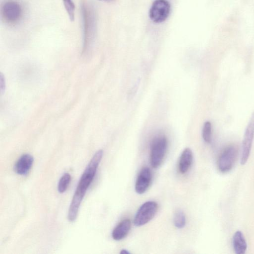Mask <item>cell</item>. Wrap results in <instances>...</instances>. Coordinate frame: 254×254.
Instances as JSON below:
<instances>
[{
  "instance_id": "7",
  "label": "cell",
  "mask_w": 254,
  "mask_h": 254,
  "mask_svg": "<svg viewBox=\"0 0 254 254\" xmlns=\"http://www.w3.org/2000/svg\"><path fill=\"white\" fill-rule=\"evenodd\" d=\"M254 138V113L246 127L242 145L240 158L241 165H245L249 157Z\"/></svg>"
},
{
  "instance_id": "3",
  "label": "cell",
  "mask_w": 254,
  "mask_h": 254,
  "mask_svg": "<svg viewBox=\"0 0 254 254\" xmlns=\"http://www.w3.org/2000/svg\"><path fill=\"white\" fill-rule=\"evenodd\" d=\"M23 8L16 0H6L1 5L0 14L4 22L15 25L21 20L23 16Z\"/></svg>"
},
{
  "instance_id": "8",
  "label": "cell",
  "mask_w": 254,
  "mask_h": 254,
  "mask_svg": "<svg viewBox=\"0 0 254 254\" xmlns=\"http://www.w3.org/2000/svg\"><path fill=\"white\" fill-rule=\"evenodd\" d=\"M170 4L166 0H155L149 10V17L155 23H161L168 17Z\"/></svg>"
},
{
  "instance_id": "1",
  "label": "cell",
  "mask_w": 254,
  "mask_h": 254,
  "mask_svg": "<svg viewBox=\"0 0 254 254\" xmlns=\"http://www.w3.org/2000/svg\"><path fill=\"white\" fill-rule=\"evenodd\" d=\"M103 154L101 149L95 153L80 178L68 209L67 217L70 222L74 221L77 217L81 203L94 179Z\"/></svg>"
},
{
  "instance_id": "13",
  "label": "cell",
  "mask_w": 254,
  "mask_h": 254,
  "mask_svg": "<svg viewBox=\"0 0 254 254\" xmlns=\"http://www.w3.org/2000/svg\"><path fill=\"white\" fill-rule=\"evenodd\" d=\"M233 246L234 251L237 254H245L247 248L246 240L240 231H237L233 237Z\"/></svg>"
},
{
  "instance_id": "11",
  "label": "cell",
  "mask_w": 254,
  "mask_h": 254,
  "mask_svg": "<svg viewBox=\"0 0 254 254\" xmlns=\"http://www.w3.org/2000/svg\"><path fill=\"white\" fill-rule=\"evenodd\" d=\"M131 222L126 219L120 222L113 229L112 236L114 240L120 241L125 238L129 232Z\"/></svg>"
},
{
  "instance_id": "10",
  "label": "cell",
  "mask_w": 254,
  "mask_h": 254,
  "mask_svg": "<svg viewBox=\"0 0 254 254\" xmlns=\"http://www.w3.org/2000/svg\"><path fill=\"white\" fill-rule=\"evenodd\" d=\"M33 161L32 156L29 154H23L15 163L14 171L20 175H27L32 166Z\"/></svg>"
},
{
  "instance_id": "20",
  "label": "cell",
  "mask_w": 254,
  "mask_h": 254,
  "mask_svg": "<svg viewBox=\"0 0 254 254\" xmlns=\"http://www.w3.org/2000/svg\"><path fill=\"white\" fill-rule=\"evenodd\" d=\"M100 0V1H112L114 0Z\"/></svg>"
},
{
  "instance_id": "6",
  "label": "cell",
  "mask_w": 254,
  "mask_h": 254,
  "mask_svg": "<svg viewBox=\"0 0 254 254\" xmlns=\"http://www.w3.org/2000/svg\"><path fill=\"white\" fill-rule=\"evenodd\" d=\"M158 204L154 201H148L142 204L138 209L134 219L136 226H143L149 222L155 215Z\"/></svg>"
},
{
  "instance_id": "9",
  "label": "cell",
  "mask_w": 254,
  "mask_h": 254,
  "mask_svg": "<svg viewBox=\"0 0 254 254\" xmlns=\"http://www.w3.org/2000/svg\"><path fill=\"white\" fill-rule=\"evenodd\" d=\"M152 180V173L148 167L143 168L140 171L135 184V191L138 194L144 193L148 189Z\"/></svg>"
},
{
  "instance_id": "14",
  "label": "cell",
  "mask_w": 254,
  "mask_h": 254,
  "mask_svg": "<svg viewBox=\"0 0 254 254\" xmlns=\"http://www.w3.org/2000/svg\"><path fill=\"white\" fill-rule=\"evenodd\" d=\"M71 180V176L68 173H64L60 178L58 185V190L60 193H64L67 189Z\"/></svg>"
},
{
  "instance_id": "5",
  "label": "cell",
  "mask_w": 254,
  "mask_h": 254,
  "mask_svg": "<svg viewBox=\"0 0 254 254\" xmlns=\"http://www.w3.org/2000/svg\"><path fill=\"white\" fill-rule=\"evenodd\" d=\"M238 156L237 147L234 145L226 147L220 154L217 167L220 172L226 173L233 168Z\"/></svg>"
},
{
  "instance_id": "18",
  "label": "cell",
  "mask_w": 254,
  "mask_h": 254,
  "mask_svg": "<svg viewBox=\"0 0 254 254\" xmlns=\"http://www.w3.org/2000/svg\"><path fill=\"white\" fill-rule=\"evenodd\" d=\"M0 92L2 93V91L4 90L5 88V80L4 78L1 73L0 74Z\"/></svg>"
},
{
  "instance_id": "19",
  "label": "cell",
  "mask_w": 254,
  "mask_h": 254,
  "mask_svg": "<svg viewBox=\"0 0 254 254\" xmlns=\"http://www.w3.org/2000/svg\"><path fill=\"white\" fill-rule=\"evenodd\" d=\"M120 254H129L130 253L128 251H127V250L123 249L121 251Z\"/></svg>"
},
{
  "instance_id": "17",
  "label": "cell",
  "mask_w": 254,
  "mask_h": 254,
  "mask_svg": "<svg viewBox=\"0 0 254 254\" xmlns=\"http://www.w3.org/2000/svg\"><path fill=\"white\" fill-rule=\"evenodd\" d=\"M211 124L209 121L205 122L203 125L202 131V135L203 140L207 143H209L211 139Z\"/></svg>"
},
{
  "instance_id": "15",
  "label": "cell",
  "mask_w": 254,
  "mask_h": 254,
  "mask_svg": "<svg viewBox=\"0 0 254 254\" xmlns=\"http://www.w3.org/2000/svg\"><path fill=\"white\" fill-rule=\"evenodd\" d=\"M175 226L179 229L184 228L186 225V220L184 213L182 210L176 211L174 217Z\"/></svg>"
},
{
  "instance_id": "16",
  "label": "cell",
  "mask_w": 254,
  "mask_h": 254,
  "mask_svg": "<svg viewBox=\"0 0 254 254\" xmlns=\"http://www.w3.org/2000/svg\"><path fill=\"white\" fill-rule=\"evenodd\" d=\"M64 8L71 21L74 19L75 5L72 0H62Z\"/></svg>"
},
{
  "instance_id": "4",
  "label": "cell",
  "mask_w": 254,
  "mask_h": 254,
  "mask_svg": "<svg viewBox=\"0 0 254 254\" xmlns=\"http://www.w3.org/2000/svg\"><path fill=\"white\" fill-rule=\"evenodd\" d=\"M167 139L164 136H158L153 139L151 144L150 162L154 168L162 163L167 148Z\"/></svg>"
},
{
  "instance_id": "2",
  "label": "cell",
  "mask_w": 254,
  "mask_h": 254,
  "mask_svg": "<svg viewBox=\"0 0 254 254\" xmlns=\"http://www.w3.org/2000/svg\"><path fill=\"white\" fill-rule=\"evenodd\" d=\"M83 29V49L88 50L92 44L96 32V17L92 6L85 1L81 4Z\"/></svg>"
},
{
  "instance_id": "12",
  "label": "cell",
  "mask_w": 254,
  "mask_h": 254,
  "mask_svg": "<svg viewBox=\"0 0 254 254\" xmlns=\"http://www.w3.org/2000/svg\"><path fill=\"white\" fill-rule=\"evenodd\" d=\"M192 153L189 148H185L182 152L179 161V170L180 172L184 174L190 168L192 162Z\"/></svg>"
}]
</instances>
